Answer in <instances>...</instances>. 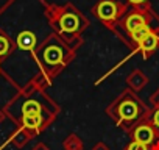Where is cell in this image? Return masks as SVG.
<instances>
[{
    "mask_svg": "<svg viewBox=\"0 0 159 150\" xmlns=\"http://www.w3.org/2000/svg\"><path fill=\"white\" fill-rule=\"evenodd\" d=\"M47 21L52 30L69 45L78 49L81 45L83 31L89 27V19L72 3L55 5L50 3L45 10Z\"/></svg>",
    "mask_w": 159,
    "mask_h": 150,
    "instance_id": "obj_1",
    "label": "cell"
},
{
    "mask_svg": "<svg viewBox=\"0 0 159 150\" xmlns=\"http://www.w3.org/2000/svg\"><path fill=\"white\" fill-rule=\"evenodd\" d=\"M76 49L69 45L66 41H62L55 31L47 36V39L39 45V49L34 53V61L41 67L44 75H48L53 78L55 75L75 56Z\"/></svg>",
    "mask_w": 159,
    "mask_h": 150,
    "instance_id": "obj_2",
    "label": "cell"
},
{
    "mask_svg": "<svg viewBox=\"0 0 159 150\" xmlns=\"http://www.w3.org/2000/svg\"><path fill=\"white\" fill-rule=\"evenodd\" d=\"M143 27H150L159 31V16L151 10L150 5L142 8H128L126 13L111 27V31L125 44H128L129 36Z\"/></svg>",
    "mask_w": 159,
    "mask_h": 150,
    "instance_id": "obj_3",
    "label": "cell"
},
{
    "mask_svg": "<svg viewBox=\"0 0 159 150\" xmlns=\"http://www.w3.org/2000/svg\"><path fill=\"white\" fill-rule=\"evenodd\" d=\"M106 113L117 122L119 127H123L129 131L147 116V108L131 89H126L111 106H108Z\"/></svg>",
    "mask_w": 159,
    "mask_h": 150,
    "instance_id": "obj_4",
    "label": "cell"
},
{
    "mask_svg": "<svg viewBox=\"0 0 159 150\" xmlns=\"http://www.w3.org/2000/svg\"><path fill=\"white\" fill-rule=\"evenodd\" d=\"M128 5L122 3L119 0H98L92 7L91 13L106 27L111 30V27L126 13Z\"/></svg>",
    "mask_w": 159,
    "mask_h": 150,
    "instance_id": "obj_5",
    "label": "cell"
},
{
    "mask_svg": "<svg viewBox=\"0 0 159 150\" xmlns=\"http://www.w3.org/2000/svg\"><path fill=\"white\" fill-rule=\"evenodd\" d=\"M129 136L134 142L143 144L147 147H153L156 142H159V134L157 131L153 128V125L143 117L142 120H139L131 130H129Z\"/></svg>",
    "mask_w": 159,
    "mask_h": 150,
    "instance_id": "obj_6",
    "label": "cell"
},
{
    "mask_svg": "<svg viewBox=\"0 0 159 150\" xmlns=\"http://www.w3.org/2000/svg\"><path fill=\"white\" fill-rule=\"evenodd\" d=\"M48 36H50V35H48ZM11 39H13V42H14L16 50L30 52V53L34 56L36 50L39 49V45H41L47 38L42 39V41H39V36H38V33H36L34 30H31V28H22V30H19V31L16 33L14 38L11 36Z\"/></svg>",
    "mask_w": 159,
    "mask_h": 150,
    "instance_id": "obj_7",
    "label": "cell"
},
{
    "mask_svg": "<svg viewBox=\"0 0 159 150\" xmlns=\"http://www.w3.org/2000/svg\"><path fill=\"white\" fill-rule=\"evenodd\" d=\"M157 49H159V33H157V31H151V33L137 45V49H136L134 53L140 52L142 56H143L145 59H148Z\"/></svg>",
    "mask_w": 159,
    "mask_h": 150,
    "instance_id": "obj_8",
    "label": "cell"
},
{
    "mask_svg": "<svg viewBox=\"0 0 159 150\" xmlns=\"http://www.w3.org/2000/svg\"><path fill=\"white\" fill-rule=\"evenodd\" d=\"M45 124H47V120H45L44 114H30V116L20 117V127L25 128L27 131H30L31 134L39 133L45 127Z\"/></svg>",
    "mask_w": 159,
    "mask_h": 150,
    "instance_id": "obj_9",
    "label": "cell"
},
{
    "mask_svg": "<svg viewBox=\"0 0 159 150\" xmlns=\"http://www.w3.org/2000/svg\"><path fill=\"white\" fill-rule=\"evenodd\" d=\"M14 50H16V47H14L11 36L0 27V64H2L7 58H10Z\"/></svg>",
    "mask_w": 159,
    "mask_h": 150,
    "instance_id": "obj_10",
    "label": "cell"
},
{
    "mask_svg": "<svg viewBox=\"0 0 159 150\" xmlns=\"http://www.w3.org/2000/svg\"><path fill=\"white\" fill-rule=\"evenodd\" d=\"M126 83L128 86L133 89V91H140L147 83H148V78H147V75L140 70V69H136L129 77L126 78Z\"/></svg>",
    "mask_w": 159,
    "mask_h": 150,
    "instance_id": "obj_11",
    "label": "cell"
},
{
    "mask_svg": "<svg viewBox=\"0 0 159 150\" xmlns=\"http://www.w3.org/2000/svg\"><path fill=\"white\" fill-rule=\"evenodd\" d=\"M20 114L22 116H30V114H44V106L41 105L39 100L28 99L22 103L20 106Z\"/></svg>",
    "mask_w": 159,
    "mask_h": 150,
    "instance_id": "obj_12",
    "label": "cell"
},
{
    "mask_svg": "<svg viewBox=\"0 0 159 150\" xmlns=\"http://www.w3.org/2000/svg\"><path fill=\"white\" fill-rule=\"evenodd\" d=\"M31 136H33V134H31L30 131H27L25 128H22V127H20V128H19V130L13 134L11 142H13L16 147H24V145H25V142H27V141H28Z\"/></svg>",
    "mask_w": 159,
    "mask_h": 150,
    "instance_id": "obj_13",
    "label": "cell"
},
{
    "mask_svg": "<svg viewBox=\"0 0 159 150\" xmlns=\"http://www.w3.org/2000/svg\"><path fill=\"white\" fill-rule=\"evenodd\" d=\"M81 147H83L81 141H80L78 136H75V134H70L64 141V148L66 150H81Z\"/></svg>",
    "mask_w": 159,
    "mask_h": 150,
    "instance_id": "obj_14",
    "label": "cell"
},
{
    "mask_svg": "<svg viewBox=\"0 0 159 150\" xmlns=\"http://www.w3.org/2000/svg\"><path fill=\"white\" fill-rule=\"evenodd\" d=\"M145 119L153 125V128H154V130L157 131V134H159V106H156V108L151 111V114H150V116L147 114V116H145Z\"/></svg>",
    "mask_w": 159,
    "mask_h": 150,
    "instance_id": "obj_15",
    "label": "cell"
},
{
    "mask_svg": "<svg viewBox=\"0 0 159 150\" xmlns=\"http://www.w3.org/2000/svg\"><path fill=\"white\" fill-rule=\"evenodd\" d=\"M126 5H129L131 8H142L150 5L148 0H126Z\"/></svg>",
    "mask_w": 159,
    "mask_h": 150,
    "instance_id": "obj_16",
    "label": "cell"
},
{
    "mask_svg": "<svg viewBox=\"0 0 159 150\" xmlns=\"http://www.w3.org/2000/svg\"><path fill=\"white\" fill-rule=\"evenodd\" d=\"M125 150H150V147H147V145H143V144H139V142L131 141V142L126 145V148H125Z\"/></svg>",
    "mask_w": 159,
    "mask_h": 150,
    "instance_id": "obj_17",
    "label": "cell"
},
{
    "mask_svg": "<svg viewBox=\"0 0 159 150\" xmlns=\"http://www.w3.org/2000/svg\"><path fill=\"white\" fill-rule=\"evenodd\" d=\"M33 150H48V147H47L45 144H42V142H39V144H36V145L33 147Z\"/></svg>",
    "mask_w": 159,
    "mask_h": 150,
    "instance_id": "obj_18",
    "label": "cell"
},
{
    "mask_svg": "<svg viewBox=\"0 0 159 150\" xmlns=\"http://www.w3.org/2000/svg\"><path fill=\"white\" fill-rule=\"evenodd\" d=\"M94 150H108V147H106L103 142H100V144H97V145L94 147Z\"/></svg>",
    "mask_w": 159,
    "mask_h": 150,
    "instance_id": "obj_19",
    "label": "cell"
},
{
    "mask_svg": "<svg viewBox=\"0 0 159 150\" xmlns=\"http://www.w3.org/2000/svg\"><path fill=\"white\" fill-rule=\"evenodd\" d=\"M3 120H5V113H3L2 110H0V124H2Z\"/></svg>",
    "mask_w": 159,
    "mask_h": 150,
    "instance_id": "obj_20",
    "label": "cell"
}]
</instances>
